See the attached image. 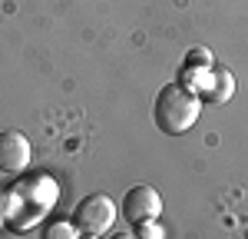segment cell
<instances>
[{
    "label": "cell",
    "instance_id": "cell-3",
    "mask_svg": "<svg viewBox=\"0 0 248 239\" xmlns=\"http://www.w3.org/2000/svg\"><path fill=\"white\" fill-rule=\"evenodd\" d=\"M162 213V196H159V189L153 186H146V183H139L133 186L126 196H123V216L129 219V222H146V219H159Z\"/></svg>",
    "mask_w": 248,
    "mask_h": 239
},
{
    "label": "cell",
    "instance_id": "cell-1",
    "mask_svg": "<svg viewBox=\"0 0 248 239\" xmlns=\"http://www.w3.org/2000/svg\"><path fill=\"white\" fill-rule=\"evenodd\" d=\"M202 97L186 86V83H166L162 90H159V97L153 100V123L166 133V137H182V133H189L192 126L199 123L202 117Z\"/></svg>",
    "mask_w": 248,
    "mask_h": 239
},
{
    "label": "cell",
    "instance_id": "cell-7",
    "mask_svg": "<svg viewBox=\"0 0 248 239\" xmlns=\"http://www.w3.org/2000/svg\"><path fill=\"white\" fill-rule=\"evenodd\" d=\"M46 236L50 239H73V236H79V229H77V222H53L46 229Z\"/></svg>",
    "mask_w": 248,
    "mask_h": 239
},
{
    "label": "cell",
    "instance_id": "cell-4",
    "mask_svg": "<svg viewBox=\"0 0 248 239\" xmlns=\"http://www.w3.org/2000/svg\"><path fill=\"white\" fill-rule=\"evenodd\" d=\"M30 139L23 137L20 130H3L0 133V170L3 173H23L30 166Z\"/></svg>",
    "mask_w": 248,
    "mask_h": 239
},
{
    "label": "cell",
    "instance_id": "cell-5",
    "mask_svg": "<svg viewBox=\"0 0 248 239\" xmlns=\"http://www.w3.org/2000/svg\"><path fill=\"white\" fill-rule=\"evenodd\" d=\"M232 93H235V77H232L229 70H222V67H212L209 83L199 93L202 103H225V100H232Z\"/></svg>",
    "mask_w": 248,
    "mask_h": 239
},
{
    "label": "cell",
    "instance_id": "cell-2",
    "mask_svg": "<svg viewBox=\"0 0 248 239\" xmlns=\"http://www.w3.org/2000/svg\"><path fill=\"white\" fill-rule=\"evenodd\" d=\"M116 216H119V209L106 193H90V196L79 199L77 209H73V222H77V229L83 236H106L113 229Z\"/></svg>",
    "mask_w": 248,
    "mask_h": 239
},
{
    "label": "cell",
    "instance_id": "cell-6",
    "mask_svg": "<svg viewBox=\"0 0 248 239\" xmlns=\"http://www.w3.org/2000/svg\"><path fill=\"white\" fill-rule=\"evenodd\" d=\"M136 236L139 239H162L166 229H162L155 219H146V222H136Z\"/></svg>",
    "mask_w": 248,
    "mask_h": 239
},
{
    "label": "cell",
    "instance_id": "cell-8",
    "mask_svg": "<svg viewBox=\"0 0 248 239\" xmlns=\"http://www.w3.org/2000/svg\"><path fill=\"white\" fill-rule=\"evenodd\" d=\"M186 63H195V67H212V53H209V50H189V53H186Z\"/></svg>",
    "mask_w": 248,
    "mask_h": 239
}]
</instances>
